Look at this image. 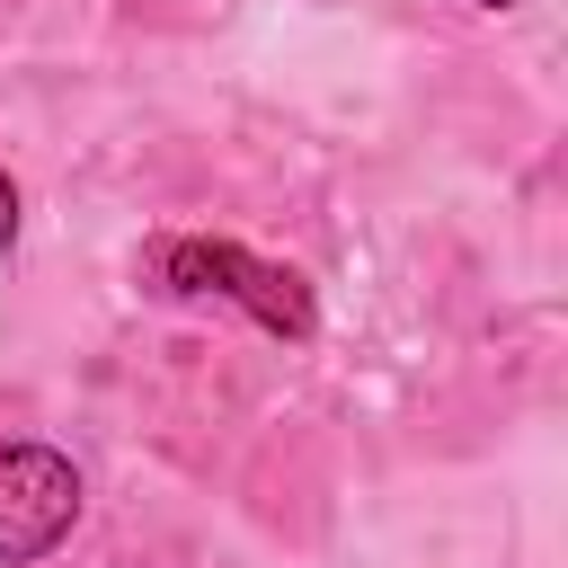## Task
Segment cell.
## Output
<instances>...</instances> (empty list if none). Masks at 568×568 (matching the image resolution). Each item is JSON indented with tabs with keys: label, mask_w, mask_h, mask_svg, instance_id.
Returning <instances> with one entry per match:
<instances>
[{
	"label": "cell",
	"mask_w": 568,
	"mask_h": 568,
	"mask_svg": "<svg viewBox=\"0 0 568 568\" xmlns=\"http://www.w3.org/2000/svg\"><path fill=\"white\" fill-rule=\"evenodd\" d=\"M151 275L169 284V293H222V302H240L266 337H311V284L293 275V266H275V257H248L240 240H160L151 248Z\"/></svg>",
	"instance_id": "1"
},
{
	"label": "cell",
	"mask_w": 568,
	"mask_h": 568,
	"mask_svg": "<svg viewBox=\"0 0 568 568\" xmlns=\"http://www.w3.org/2000/svg\"><path fill=\"white\" fill-rule=\"evenodd\" d=\"M80 524V470L53 444H9L0 453V568L44 559Z\"/></svg>",
	"instance_id": "2"
},
{
	"label": "cell",
	"mask_w": 568,
	"mask_h": 568,
	"mask_svg": "<svg viewBox=\"0 0 568 568\" xmlns=\"http://www.w3.org/2000/svg\"><path fill=\"white\" fill-rule=\"evenodd\" d=\"M18 240V186H9V169H0V248Z\"/></svg>",
	"instance_id": "3"
},
{
	"label": "cell",
	"mask_w": 568,
	"mask_h": 568,
	"mask_svg": "<svg viewBox=\"0 0 568 568\" xmlns=\"http://www.w3.org/2000/svg\"><path fill=\"white\" fill-rule=\"evenodd\" d=\"M479 9H515V0H479Z\"/></svg>",
	"instance_id": "4"
}]
</instances>
